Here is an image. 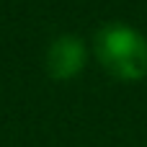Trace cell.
<instances>
[{
	"instance_id": "cell-1",
	"label": "cell",
	"mask_w": 147,
	"mask_h": 147,
	"mask_svg": "<svg viewBox=\"0 0 147 147\" xmlns=\"http://www.w3.org/2000/svg\"><path fill=\"white\" fill-rule=\"evenodd\" d=\"M93 54L119 83H140L147 75V36L129 23H103L93 36Z\"/></svg>"
},
{
	"instance_id": "cell-2",
	"label": "cell",
	"mask_w": 147,
	"mask_h": 147,
	"mask_svg": "<svg viewBox=\"0 0 147 147\" xmlns=\"http://www.w3.org/2000/svg\"><path fill=\"white\" fill-rule=\"evenodd\" d=\"M85 59H88L85 41L75 34H62V36L52 39V44L47 47L44 67L52 80H72L83 72Z\"/></svg>"
}]
</instances>
